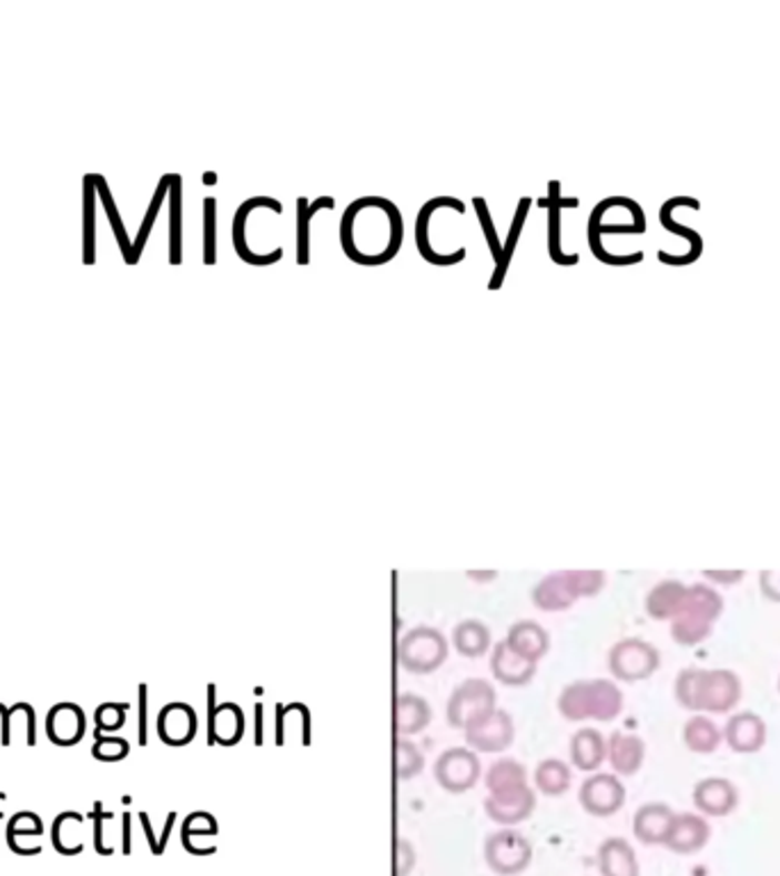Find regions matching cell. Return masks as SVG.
Returning <instances> with one entry per match:
<instances>
[{
	"label": "cell",
	"instance_id": "1",
	"mask_svg": "<svg viewBox=\"0 0 780 876\" xmlns=\"http://www.w3.org/2000/svg\"><path fill=\"white\" fill-rule=\"evenodd\" d=\"M742 679L730 669L687 666L678 673L673 696L689 712L728 714L742 701Z\"/></svg>",
	"mask_w": 780,
	"mask_h": 876
},
{
	"label": "cell",
	"instance_id": "2",
	"mask_svg": "<svg viewBox=\"0 0 780 876\" xmlns=\"http://www.w3.org/2000/svg\"><path fill=\"white\" fill-rule=\"evenodd\" d=\"M624 692L609 679L573 681L568 683L559 699L557 710L566 722H614L624 712Z\"/></svg>",
	"mask_w": 780,
	"mask_h": 876
},
{
	"label": "cell",
	"instance_id": "3",
	"mask_svg": "<svg viewBox=\"0 0 780 876\" xmlns=\"http://www.w3.org/2000/svg\"><path fill=\"white\" fill-rule=\"evenodd\" d=\"M721 614H723V599L712 584L708 582L689 584L682 610L671 621L673 642L685 649L701 646L703 642L710 640L715 623L719 621Z\"/></svg>",
	"mask_w": 780,
	"mask_h": 876
},
{
	"label": "cell",
	"instance_id": "4",
	"mask_svg": "<svg viewBox=\"0 0 780 876\" xmlns=\"http://www.w3.org/2000/svg\"><path fill=\"white\" fill-rule=\"evenodd\" d=\"M449 646L445 634L432 625L411 628L397 646V660L404 671L414 675H429L447 660Z\"/></svg>",
	"mask_w": 780,
	"mask_h": 876
},
{
	"label": "cell",
	"instance_id": "5",
	"mask_svg": "<svg viewBox=\"0 0 780 876\" xmlns=\"http://www.w3.org/2000/svg\"><path fill=\"white\" fill-rule=\"evenodd\" d=\"M662 658L650 642L639 636H626L616 642L607 653V669L614 681L621 683H641L660 669Z\"/></svg>",
	"mask_w": 780,
	"mask_h": 876
},
{
	"label": "cell",
	"instance_id": "6",
	"mask_svg": "<svg viewBox=\"0 0 780 876\" xmlns=\"http://www.w3.org/2000/svg\"><path fill=\"white\" fill-rule=\"evenodd\" d=\"M498 707V694L484 679H466L452 690L447 705H445V716L447 724L457 731H466L475 722H479L482 716L490 714Z\"/></svg>",
	"mask_w": 780,
	"mask_h": 876
},
{
	"label": "cell",
	"instance_id": "7",
	"mask_svg": "<svg viewBox=\"0 0 780 876\" xmlns=\"http://www.w3.org/2000/svg\"><path fill=\"white\" fill-rule=\"evenodd\" d=\"M534 858V847L523 833L514 828H500L486 835L484 860L488 869L498 876H518L529 867Z\"/></svg>",
	"mask_w": 780,
	"mask_h": 876
},
{
	"label": "cell",
	"instance_id": "8",
	"mask_svg": "<svg viewBox=\"0 0 780 876\" xmlns=\"http://www.w3.org/2000/svg\"><path fill=\"white\" fill-rule=\"evenodd\" d=\"M434 778L449 794H464L473 790L482 778L479 755L468 746L445 748L434 763Z\"/></svg>",
	"mask_w": 780,
	"mask_h": 876
},
{
	"label": "cell",
	"instance_id": "9",
	"mask_svg": "<svg viewBox=\"0 0 780 876\" xmlns=\"http://www.w3.org/2000/svg\"><path fill=\"white\" fill-rule=\"evenodd\" d=\"M626 785L621 776L607 774V772H594L589 778L583 781L578 799L585 813L591 817H611L626 806Z\"/></svg>",
	"mask_w": 780,
	"mask_h": 876
},
{
	"label": "cell",
	"instance_id": "10",
	"mask_svg": "<svg viewBox=\"0 0 780 876\" xmlns=\"http://www.w3.org/2000/svg\"><path fill=\"white\" fill-rule=\"evenodd\" d=\"M464 740H466V746L473 748L475 753L507 751L516 740L514 716L507 710L496 707L490 714L482 716L479 722L468 726L464 731Z\"/></svg>",
	"mask_w": 780,
	"mask_h": 876
},
{
	"label": "cell",
	"instance_id": "11",
	"mask_svg": "<svg viewBox=\"0 0 780 876\" xmlns=\"http://www.w3.org/2000/svg\"><path fill=\"white\" fill-rule=\"evenodd\" d=\"M712 838V826L701 813H676L662 847L678 856H691L703 852Z\"/></svg>",
	"mask_w": 780,
	"mask_h": 876
},
{
	"label": "cell",
	"instance_id": "12",
	"mask_svg": "<svg viewBox=\"0 0 780 876\" xmlns=\"http://www.w3.org/2000/svg\"><path fill=\"white\" fill-rule=\"evenodd\" d=\"M440 208H452V211H457L462 215L466 213L464 202H459V198H455V196H436V198H432V202H427L421 208L418 220H416V247H418L421 256L427 263H432L436 267H449V265H457V263H462L466 258V247L457 249L455 254H438L432 247V243H429V222H432V215L436 211H440Z\"/></svg>",
	"mask_w": 780,
	"mask_h": 876
},
{
	"label": "cell",
	"instance_id": "13",
	"mask_svg": "<svg viewBox=\"0 0 780 876\" xmlns=\"http://www.w3.org/2000/svg\"><path fill=\"white\" fill-rule=\"evenodd\" d=\"M256 208H270L278 215L283 213L281 202H276V198H272V196L246 198V202L235 211V217H233V247H235V254L240 261L250 263L254 267H267V265H274L283 258V249H274L272 254L261 256V254L252 252L250 245H246V217H250Z\"/></svg>",
	"mask_w": 780,
	"mask_h": 876
},
{
	"label": "cell",
	"instance_id": "14",
	"mask_svg": "<svg viewBox=\"0 0 780 876\" xmlns=\"http://www.w3.org/2000/svg\"><path fill=\"white\" fill-rule=\"evenodd\" d=\"M534 811H537V792L531 785H523L505 794H488L484 799V813L500 826H516L529 819Z\"/></svg>",
	"mask_w": 780,
	"mask_h": 876
},
{
	"label": "cell",
	"instance_id": "15",
	"mask_svg": "<svg viewBox=\"0 0 780 876\" xmlns=\"http://www.w3.org/2000/svg\"><path fill=\"white\" fill-rule=\"evenodd\" d=\"M691 802L703 817H728L739 806V790L723 776L701 778L693 785Z\"/></svg>",
	"mask_w": 780,
	"mask_h": 876
},
{
	"label": "cell",
	"instance_id": "16",
	"mask_svg": "<svg viewBox=\"0 0 780 876\" xmlns=\"http://www.w3.org/2000/svg\"><path fill=\"white\" fill-rule=\"evenodd\" d=\"M723 742L739 755H753L767 744V724L753 710L735 712L723 729Z\"/></svg>",
	"mask_w": 780,
	"mask_h": 876
},
{
	"label": "cell",
	"instance_id": "17",
	"mask_svg": "<svg viewBox=\"0 0 780 876\" xmlns=\"http://www.w3.org/2000/svg\"><path fill=\"white\" fill-rule=\"evenodd\" d=\"M559 181H550L548 183V196L539 198L537 206L548 211V256L553 258V263L568 267V265H578L580 256L578 254H564L561 252V211L564 208H578L580 202L575 196L570 198H561L559 196Z\"/></svg>",
	"mask_w": 780,
	"mask_h": 876
},
{
	"label": "cell",
	"instance_id": "18",
	"mask_svg": "<svg viewBox=\"0 0 780 876\" xmlns=\"http://www.w3.org/2000/svg\"><path fill=\"white\" fill-rule=\"evenodd\" d=\"M199 720L192 705L188 703H170L164 705L158 714V737L168 746H188L196 737Z\"/></svg>",
	"mask_w": 780,
	"mask_h": 876
},
{
	"label": "cell",
	"instance_id": "19",
	"mask_svg": "<svg viewBox=\"0 0 780 876\" xmlns=\"http://www.w3.org/2000/svg\"><path fill=\"white\" fill-rule=\"evenodd\" d=\"M88 731V716L75 703H58L49 710L47 735L55 746H75Z\"/></svg>",
	"mask_w": 780,
	"mask_h": 876
},
{
	"label": "cell",
	"instance_id": "20",
	"mask_svg": "<svg viewBox=\"0 0 780 876\" xmlns=\"http://www.w3.org/2000/svg\"><path fill=\"white\" fill-rule=\"evenodd\" d=\"M539 664H534L520 655H516L507 642H498L490 651V673L493 679H496L500 685L507 687H523L529 685L534 681V675H537Z\"/></svg>",
	"mask_w": 780,
	"mask_h": 876
},
{
	"label": "cell",
	"instance_id": "21",
	"mask_svg": "<svg viewBox=\"0 0 780 876\" xmlns=\"http://www.w3.org/2000/svg\"><path fill=\"white\" fill-rule=\"evenodd\" d=\"M646 761V742L639 735L614 731L607 740V763L616 776H635Z\"/></svg>",
	"mask_w": 780,
	"mask_h": 876
},
{
	"label": "cell",
	"instance_id": "22",
	"mask_svg": "<svg viewBox=\"0 0 780 876\" xmlns=\"http://www.w3.org/2000/svg\"><path fill=\"white\" fill-rule=\"evenodd\" d=\"M505 642L516 655H520V658H525V660H529L534 664H539L550 651V634H548V630L541 623L531 621V619L516 621L509 628Z\"/></svg>",
	"mask_w": 780,
	"mask_h": 876
},
{
	"label": "cell",
	"instance_id": "23",
	"mask_svg": "<svg viewBox=\"0 0 780 876\" xmlns=\"http://www.w3.org/2000/svg\"><path fill=\"white\" fill-rule=\"evenodd\" d=\"M531 603L541 612H564L570 610L578 603V595H575L568 573L566 571H555L548 573L544 580H539L531 589Z\"/></svg>",
	"mask_w": 780,
	"mask_h": 876
},
{
	"label": "cell",
	"instance_id": "24",
	"mask_svg": "<svg viewBox=\"0 0 780 876\" xmlns=\"http://www.w3.org/2000/svg\"><path fill=\"white\" fill-rule=\"evenodd\" d=\"M568 755H570V765L575 770L594 774L607 761V740L596 729H580L570 737Z\"/></svg>",
	"mask_w": 780,
	"mask_h": 876
},
{
	"label": "cell",
	"instance_id": "25",
	"mask_svg": "<svg viewBox=\"0 0 780 876\" xmlns=\"http://www.w3.org/2000/svg\"><path fill=\"white\" fill-rule=\"evenodd\" d=\"M673 815H676V813L671 811L669 804H662V802L644 804V806L635 813V817H632V833H635V838H637L641 845H646V847L662 845V843H665V835H667V831H669V824H671V819H673Z\"/></svg>",
	"mask_w": 780,
	"mask_h": 876
},
{
	"label": "cell",
	"instance_id": "26",
	"mask_svg": "<svg viewBox=\"0 0 780 876\" xmlns=\"http://www.w3.org/2000/svg\"><path fill=\"white\" fill-rule=\"evenodd\" d=\"M689 584L680 580H662L657 582L644 601V610L652 621H673L678 612L682 610V603L687 599Z\"/></svg>",
	"mask_w": 780,
	"mask_h": 876
},
{
	"label": "cell",
	"instance_id": "27",
	"mask_svg": "<svg viewBox=\"0 0 780 876\" xmlns=\"http://www.w3.org/2000/svg\"><path fill=\"white\" fill-rule=\"evenodd\" d=\"M600 876H641L635 847L624 838H607L598 847Z\"/></svg>",
	"mask_w": 780,
	"mask_h": 876
},
{
	"label": "cell",
	"instance_id": "28",
	"mask_svg": "<svg viewBox=\"0 0 780 876\" xmlns=\"http://www.w3.org/2000/svg\"><path fill=\"white\" fill-rule=\"evenodd\" d=\"M432 722V705L427 699L404 692L395 701V729L399 737H411L423 733Z\"/></svg>",
	"mask_w": 780,
	"mask_h": 876
},
{
	"label": "cell",
	"instance_id": "29",
	"mask_svg": "<svg viewBox=\"0 0 780 876\" xmlns=\"http://www.w3.org/2000/svg\"><path fill=\"white\" fill-rule=\"evenodd\" d=\"M244 729H246V722H244V712L240 705L220 703V705L211 707L209 733L215 744H222V746L240 744V740L244 737Z\"/></svg>",
	"mask_w": 780,
	"mask_h": 876
},
{
	"label": "cell",
	"instance_id": "30",
	"mask_svg": "<svg viewBox=\"0 0 780 876\" xmlns=\"http://www.w3.org/2000/svg\"><path fill=\"white\" fill-rule=\"evenodd\" d=\"M682 742L691 753L710 755L723 742V731L706 714H691L682 726Z\"/></svg>",
	"mask_w": 780,
	"mask_h": 876
},
{
	"label": "cell",
	"instance_id": "31",
	"mask_svg": "<svg viewBox=\"0 0 780 876\" xmlns=\"http://www.w3.org/2000/svg\"><path fill=\"white\" fill-rule=\"evenodd\" d=\"M452 644H455L459 655H464L468 660H477L490 651L493 636H490V630L484 621L466 619V621L457 623L455 630H452Z\"/></svg>",
	"mask_w": 780,
	"mask_h": 876
},
{
	"label": "cell",
	"instance_id": "32",
	"mask_svg": "<svg viewBox=\"0 0 780 876\" xmlns=\"http://www.w3.org/2000/svg\"><path fill=\"white\" fill-rule=\"evenodd\" d=\"M529 208H531V198H529V196H523L520 202H518L516 215H514V220H511V226H509V233H507V243L503 245V258H500V263L496 265V269H493V276H490V282H488V291H500V288H503L505 276H507V269H509L511 258H514V254H516L518 237H520V233H523V228H525Z\"/></svg>",
	"mask_w": 780,
	"mask_h": 876
},
{
	"label": "cell",
	"instance_id": "33",
	"mask_svg": "<svg viewBox=\"0 0 780 876\" xmlns=\"http://www.w3.org/2000/svg\"><path fill=\"white\" fill-rule=\"evenodd\" d=\"M527 785V770L514 758H500L490 763L484 774V787L488 794H505Z\"/></svg>",
	"mask_w": 780,
	"mask_h": 876
},
{
	"label": "cell",
	"instance_id": "34",
	"mask_svg": "<svg viewBox=\"0 0 780 876\" xmlns=\"http://www.w3.org/2000/svg\"><path fill=\"white\" fill-rule=\"evenodd\" d=\"M334 206L336 202L332 196H320L317 202H308L304 196L297 198V265L311 263V220L317 215V211H332Z\"/></svg>",
	"mask_w": 780,
	"mask_h": 876
},
{
	"label": "cell",
	"instance_id": "35",
	"mask_svg": "<svg viewBox=\"0 0 780 876\" xmlns=\"http://www.w3.org/2000/svg\"><path fill=\"white\" fill-rule=\"evenodd\" d=\"M534 785L546 796H561L573 785V770L559 758H546L534 770Z\"/></svg>",
	"mask_w": 780,
	"mask_h": 876
},
{
	"label": "cell",
	"instance_id": "36",
	"mask_svg": "<svg viewBox=\"0 0 780 876\" xmlns=\"http://www.w3.org/2000/svg\"><path fill=\"white\" fill-rule=\"evenodd\" d=\"M425 770V755L416 742L397 737L395 742V772L399 781H411Z\"/></svg>",
	"mask_w": 780,
	"mask_h": 876
},
{
	"label": "cell",
	"instance_id": "37",
	"mask_svg": "<svg viewBox=\"0 0 780 876\" xmlns=\"http://www.w3.org/2000/svg\"><path fill=\"white\" fill-rule=\"evenodd\" d=\"M129 751H131V746H129L126 740L114 737V735H105V733H101L99 729H94L92 755H94L97 761L117 763V761H121V758H126Z\"/></svg>",
	"mask_w": 780,
	"mask_h": 876
},
{
	"label": "cell",
	"instance_id": "38",
	"mask_svg": "<svg viewBox=\"0 0 780 876\" xmlns=\"http://www.w3.org/2000/svg\"><path fill=\"white\" fill-rule=\"evenodd\" d=\"M217 204L215 198L203 202V263L215 265V247H217Z\"/></svg>",
	"mask_w": 780,
	"mask_h": 876
},
{
	"label": "cell",
	"instance_id": "39",
	"mask_svg": "<svg viewBox=\"0 0 780 876\" xmlns=\"http://www.w3.org/2000/svg\"><path fill=\"white\" fill-rule=\"evenodd\" d=\"M566 573L575 595H578V601L594 599V595H598L607 584V575L602 571H566Z\"/></svg>",
	"mask_w": 780,
	"mask_h": 876
},
{
	"label": "cell",
	"instance_id": "40",
	"mask_svg": "<svg viewBox=\"0 0 780 876\" xmlns=\"http://www.w3.org/2000/svg\"><path fill=\"white\" fill-rule=\"evenodd\" d=\"M473 206H475L479 226H482V231H484V235H486V243H488L490 256H493V261H496V265H498L500 258H503V245H500V237H498V233H496V224H493V220H490V213H488V206H486V198L475 196V198H473Z\"/></svg>",
	"mask_w": 780,
	"mask_h": 876
},
{
	"label": "cell",
	"instance_id": "41",
	"mask_svg": "<svg viewBox=\"0 0 780 876\" xmlns=\"http://www.w3.org/2000/svg\"><path fill=\"white\" fill-rule=\"evenodd\" d=\"M129 703H101L94 712V722L101 733H114L126 722Z\"/></svg>",
	"mask_w": 780,
	"mask_h": 876
},
{
	"label": "cell",
	"instance_id": "42",
	"mask_svg": "<svg viewBox=\"0 0 780 876\" xmlns=\"http://www.w3.org/2000/svg\"><path fill=\"white\" fill-rule=\"evenodd\" d=\"M172 213H170V226H172V256H170V261L174 263V265H179L181 263V211H183V204H181V176H174V181H172Z\"/></svg>",
	"mask_w": 780,
	"mask_h": 876
},
{
	"label": "cell",
	"instance_id": "43",
	"mask_svg": "<svg viewBox=\"0 0 780 876\" xmlns=\"http://www.w3.org/2000/svg\"><path fill=\"white\" fill-rule=\"evenodd\" d=\"M395 854H397V858H395V869H397V876H408V874H411V869H414V865H416V852H414V847H411V843H408V841H404V838H397Z\"/></svg>",
	"mask_w": 780,
	"mask_h": 876
},
{
	"label": "cell",
	"instance_id": "44",
	"mask_svg": "<svg viewBox=\"0 0 780 876\" xmlns=\"http://www.w3.org/2000/svg\"><path fill=\"white\" fill-rule=\"evenodd\" d=\"M744 578V571H703V580L712 587H737Z\"/></svg>",
	"mask_w": 780,
	"mask_h": 876
},
{
	"label": "cell",
	"instance_id": "45",
	"mask_svg": "<svg viewBox=\"0 0 780 876\" xmlns=\"http://www.w3.org/2000/svg\"><path fill=\"white\" fill-rule=\"evenodd\" d=\"M758 580L764 599L771 603H780V571H762Z\"/></svg>",
	"mask_w": 780,
	"mask_h": 876
},
{
	"label": "cell",
	"instance_id": "46",
	"mask_svg": "<svg viewBox=\"0 0 780 876\" xmlns=\"http://www.w3.org/2000/svg\"><path fill=\"white\" fill-rule=\"evenodd\" d=\"M94 822H97V833H94V843H97V849H99V854H112V849L110 847H103V833H101V828H103V819L105 817H110V813L105 815L103 813V808H101V802H97V806H94V813L90 815Z\"/></svg>",
	"mask_w": 780,
	"mask_h": 876
},
{
	"label": "cell",
	"instance_id": "47",
	"mask_svg": "<svg viewBox=\"0 0 780 876\" xmlns=\"http://www.w3.org/2000/svg\"><path fill=\"white\" fill-rule=\"evenodd\" d=\"M140 744H146V687H140Z\"/></svg>",
	"mask_w": 780,
	"mask_h": 876
},
{
	"label": "cell",
	"instance_id": "48",
	"mask_svg": "<svg viewBox=\"0 0 780 876\" xmlns=\"http://www.w3.org/2000/svg\"><path fill=\"white\" fill-rule=\"evenodd\" d=\"M466 578L468 580H473V582H477V584H486V582H493L498 578V573L496 571H468L466 573Z\"/></svg>",
	"mask_w": 780,
	"mask_h": 876
},
{
	"label": "cell",
	"instance_id": "49",
	"mask_svg": "<svg viewBox=\"0 0 780 876\" xmlns=\"http://www.w3.org/2000/svg\"><path fill=\"white\" fill-rule=\"evenodd\" d=\"M129 822H131V817H129V815L123 817V849H126V852L131 849V841H129V835H131V824H129Z\"/></svg>",
	"mask_w": 780,
	"mask_h": 876
},
{
	"label": "cell",
	"instance_id": "50",
	"mask_svg": "<svg viewBox=\"0 0 780 876\" xmlns=\"http://www.w3.org/2000/svg\"><path fill=\"white\" fill-rule=\"evenodd\" d=\"M215 181H217V174H213V172H211V174H203V183H205V185H215Z\"/></svg>",
	"mask_w": 780,
	"mask_h": 876
},
{
	"label": "cell",
	"instance_id": "51",
	"mask_svg": "<svg viewBox=\"0 0 780 876\" xmlns=\"http://www.w3.org/2000/svg\"><path fill=\"white\" fill-rule=\"evenodd\" d=\"M6 799H8V796H6V792H0V802H6Z\"/></svg>",
	"mask_w": 780,
	"mask_h": 876
},
{
	"label": "cell",
	"instance_id": "52",
	"mask_svg": "<svg viewBox=\"0 0 780 876\" xmlns=\"http://www.w3.org/2000/svg\"><path fill=\"white\" fill-rule=\"evenodd\" d=\"M778 694H780V679H778Z\"/></svg>",
	"mask_w": 780,
	"mask_h": 876
}]
</instances>
